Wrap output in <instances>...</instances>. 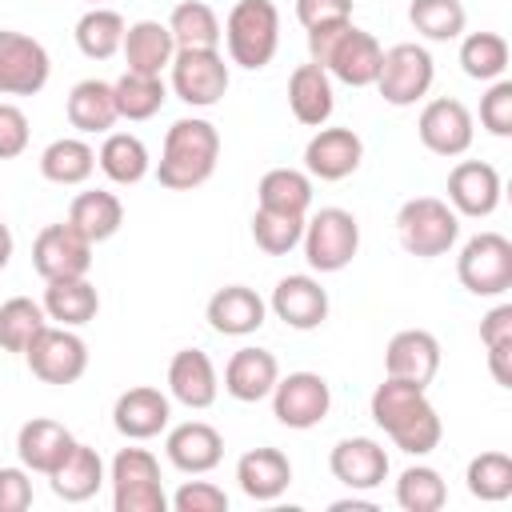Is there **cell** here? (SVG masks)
<instances>
[{
  "instance_id": "obj_33",
  "label": "cell",
  "mask_w": 512,
  "mask_h": 512,
  "mask_svg": "<svg viewBox=\"0 0 512 512\" xmlns=\"http://www.w3.org/2000/svg\"><path fill=\"white\" fill-rule=\"evenodd\" d=\"M68 224L88 240V244H104L120 232L124 224V204L116 192L108 188H92V192H80L68 208Z\"/></svg>"
},
{
  "instance_id": "obj_43",
  "label": "cell",
  "mask_w": 512,
  "mask_h": 512,
  "mask_svg": "<svg viewBox=\"0 0 512 512\" xmlns=\"http://www.w3.org/2000/svg\"><path fill=\"white\" fill-rule=\"evenodd\" d=\"M444 500H448V484H444V476L436 468L412 464V468L400 472V480H396V504L404 512H440Z\"/></svg>"
},
{
  "instance_id": "obj_6",
  "label": "cell",
  "mask_w": 512,
  "mask_h": 512,
  "mask_svg": "<svg viewBox=\"0 0 512 512\" xmlns=\"http://www.w3.org/2000/svg\"><path fill=\"white\" fill-rule=\"evenodd\" d=\"M304 260L312 272H344L360 252V224L348 208H320L304 220Z\"/></svg>"
},
{
  "instance_id": "obj_26",
  "label": "cell",
  "mask_w": 512,
  "mask_h": 512,
  "mask_svg": "<svg viewBox=\"0 0 512 512\" xmlns=\"http://www.w3.org/2000/svg\"><path fill=\"white\" fill-rule=\"evenodd\" d=\"M236 484L248 500H260V504H272L288 492L292 484V460L280 452V448H248L240 460H236Z\"/></svg>"
},
{
  "instance_id": "obj_28",
  "label": "cell",
  "mask_w": 512,
  "mask_h": 512,
  "mask_svg": "<svg viewBox=\"0 0 512 512\" xmlns=\"http://www.w3.org/2000/svg\"><path fill=\"white\" fill-rule=\"evenodd\" d=\"M48 484L52 492L64 500V504H84L92 500L100 488H104V460L92 444H72L68 456L48 472Z\"/></svg>"
},
{
  "instance_id": "obj_55",
  "label": "cell",
  "mask_w": 512,
  "mask_h": 512,
  "mask_svg": "<svg viewBox=\"0 0 512 512\" xmlns=\"http://www.w3.org/2000/svg\"><path fill=\"white\" fill-rule=\"evenodd\" d=\"M348 508H352V512H372L376 504H372V500H356V496H348V500H332V512H348Z\"/></svg>"
},
{
  "instance_id": "obj_37",
  "label": "cell",
  "mask_w": 512,
  "mask_h": 512,
  "mask_svg": "<svg viewBox=\"0 0 512 512\" xmlns=\"http://www.w3.org/2000/svg\"><path fill=\"white\" fill-rule=\"evenodd\" d=\"M124 16L116 8H104V4H92L80 20H76V48L88 56V60H112L124 44Z\"/></svg>"
},
{
  "instance_id": "obj_15",
  "label": "cell",
  "mask_w": 512,
  "mask_h": 512,
  "mask_svg": "<svg viewBox=\"0 0 512 512\" xmlns=\"http://www.w3.org/2000/svg\"><path fill=\"white\" fill-rule=\"evenodd\" d=\"M168 420H172V396H164L152 384H136L120 392L112 404V428L124 440H152L168 428Z\"/></svg>"
},
{
  "instance_id": "obj_35",
  "label": "cell",
  "mask_w": 512,
  "mask_h": 512,
  "mask_svg": "<svg viewBox=\"0 0 512 512\" xmlns=\"http://www.w3.org/2000/svg\"><path fill=\"white\" fill-rule=\"evenodd\" d=\"M96 172V148L84 136H60L40 152V176L64 188L84 184Z\"/></svg>"
},
{
  "instance_id": "obj_10",
  "label": "cell",
  "mask_w": 512,
  "mask_h": 512,
  "mask_svg": "<svg viewBox=\"0 0 512 512\" xmlns=\"http://www.w3.org/2000/svg\"><path fill=\"white\" fill-rule=\"evenodd\" d=\"M172 92L188 104V108H212L224 100L232 72L224 64V56L216 48H176L172 64Z\"/></svg>"
},
{
  "instance_id": "obj_45",
  "label": "cell",
  "mask_w": 512,
  "mask_h": 512,
  "mask_svg": "<svg viewBox=\"0 0 512 512\" xmlns=\"http://www.w3.org/2000/svg\"><path fill=\"white\" fill-rule=\"evenodd\" d=\"M304 220L308 216H288V212H272V208H256L252 212V240L260 252L268 256H284L300 244L304 236Z\"/></svg>"
},
{
  "instance_id": "obj_13",
  "label": "cell",
  "mask_w": 512,
  "mask_h": 512,
  "mask_svg": "<svg viewBox=\"0 0 512 512\" xmlns=\"http://www.w3.org/2000/svg\"><path fill=\"white\" fill-rule=\"evenodd\" d=\"M92 248L68 220L40 228V236L32 240V268L44 280H68V276H88L92 268Z\"/></svg>"
},
{
  "instance_id": "obj_14",
  "label": "cell",
  "mask_w": 512,
  "mask_h": 512,
  "mask_svg": "<svg viewBox=\"0 0 512 512\" xmlns=\"http://www.w3.org/2000/svg\"><path fill=\"white\" fill-rule=\"evenodd\" d=\"M416 132H420V144L436 156H464L472 148V136H476V124H472V112L452 100V96H436L420 108V120H416Z\"/></svg>"
},
{
  "instance_id": "obj_52",
  "label": "cell",
  "mask_w": 512,
  "mask_h": 512,
  "mask_svg": "<svg viewBox=\"0 0 512 512\" xmlns=\"http://www.w3.org/2000/svg\"><path fill=\"white\" fill-rule=\"evenodd\" d=\"M512 340V304H496L484 320H480V344H504Z\"/></svg>"
},
{
  "instance_id": "obj_42",
  "label": "cell",
  "mask_w": 512,
  "mask_h": 512,
  "mask_svg": "<svg viewBox=\"0 0 512 512\" xmlns=\"http://www.w3.org/2000/svg\"><path fill=\"white\" fill-rule=\"evenodd\" d=\"M44 324H48L44 304H36V300H28V296L4 300V304H0V348L24 356V348L36 340V332H40Z\"/></svg>"
},
{
  "instance_id": "obj_17",
  "label": "cell",
  "mask_w": 512,
  "mask_h": 512,
  "mask_svg": "<svg viewBox=\"0 0 512 512\" xmlns=\"http://www.w3.org/2000/svg\"><path fill=\"white\" fill-rule=\"evenodd\" d=\"M268 308H272L276 320H284L288 328L312 332V328H320V324L328 320V292H324V284H320L316 276L296 272V276L276 280Z\"/></svg>"
},
{
  "instance_id": "obj_3",
  "label": "cell",
  "mask_w": 512,
  "mask_h": 512,
  "mask_svg": "<svg viewBox=\"0 0 512 512\" xmlns=\"http://www.w3.org/2000/svg\"><path fill=\"white\" fill-rule=\"evenodd\" d=\"M220 32L228 44V60L256 72L268 68L280 48V12L272 0H236Z\"/></svg>"
},
{
  "instance_id": "obj_51",
  "label": "cell",
  "mask_w": 512,
  "mask_h": 512,
  "mask_svg": "<svg viewBox=\"0 0 512 512\" xmlns=\"http://www.w3.org/2000/svg\"><path fill=\"white\" fill-rule=\"evenodd\" d=\"M348 24L352 20H340V24H320V28H308V56H312V64H328V56H332V48H336V40L348 32Z\"/></svg>"
},
{
  "instance_id": "obj_9",
  "label": "cell",
  "mask_w": 512,
  "mask_h": 512,
  "mask_svg": "<svg viewBox=\"0 0 512 512\" xmlns=\"http://www.w3.org/2000/svg\"><path fill=\"white\" fill-rule=\"evenodd\" d=\"M24 360H28V368H32L36 380L64 388V384H76L88 372V344L80 340L76 328L44 324L36 332V340L24 348Z\"/></svg>"
},
{
  "instance_id": "obj_4",
  "label": "cell",
  "mask_w": 512,
  "mask_h": 512,
  "mask_svg": "<svg viewBox=\"0 0 512 512\" xmlns=\"http://www.w3.org/2000/svg\"><path fill=\"white\" fill-rule=\"evenodd\" d=\"M396 236L408 256L436 260L444 256L460 236V216L440 196H412L396 212Z\"/></svg>"
},
{
  "instance_id": "obj_25",
  "label": "cell",
  "mask_w": 512,
  "mask_h": 512,
  "mask_svg": "<svg viewBox=\"0 0 512 512\" xmlns=\"http://www.w3.org/2000/svg\"><path fill=\"white\" fill-rule=\"evenodd\" d=\"M280 380V364L268 348H236L224 364V392L240 404L268 400Z\"/></svg>"
},
{
  "instance_id": "obj_44",
  "label": "cell",
  "mask_w": 512,
  "mask_h": 512,
  "mask_svg": "<svg viewBox=\"0 0 512 512\" xmlns=\"http://www.w3.org/2000/svg\"><path fill=\"white\" fill-rule=\"evenodd\" d=\"M464 484L476 500H508L512 496V456L508 452H480L468 460V472H464Z\"/></svg>"
},
{
  "instance_id": "obj_27",
  "label": "cell",
  "mask_w": 512,
  "mask_h": 512,
  "mask_svg": "<svg viewBox=\"0 0 512 512\" xmlns=\"http://www.w3.org/2000/svg\"><path fill=\"white\" fill-rule=\"evenodd\" d=\"M288 108L304 128H324L332 108H336V92H332V76L320 64H296L288 76Z\"/></svg>"
},
{
  "instance_id": "obj_34",
  "label": "cell",
  "mask_w": 512,
  "mask_h": 512,
  "mask_svg": "<svg viewBox=\"0 0 512 512\" xmlns=\"http://www.w3.org/2000/svg\"><path fill=\"white\" fill-rule=\"evenodd\" d=\"M96 164H100V172L112 184H140L152 172L148 144L136 132H104V144L96 152Z\"/></svg>"
},
{
  "instance_id": "obj_1",
  "label": "cell",
  "mask_w": 512,
  "mask_h": 512,
  "mask_svg": "<svg viewBox=\"0 0 512 512\" xmlns=\"http://www.w3.org/2000/svg\"><path fill=\"white\" fill-rule=\"evenodd\" d=\"M368 412L392 436V444L408 456H428L444 436L440 412L428 400V392L420 384H408V380H396V376H384V384H376V392L368 400Z\"/></svg>"
},
{
  "instance_id": "obj_11",
  "label": "cell",
  "mask_w": 512,
  "mask_h": 512,
  "mask_svg": "<svg viewBox=\"0 0 512 512\" xmlns=\"http://www.w3.org/2000/svg\"><path fill=\"white\" fill-rule=\"evenodd\" d=\"M52 76L48 48L16 28H0V96H36Z\"/></svg>"
},
{
  "instance_id": "obj_7",
  "label": "cell",
  "mask_w": 512,
  "mask_h": 512,
  "mask_svg": "<svg viewBox=\"0 0 512 512\" xmlns=\"http://www.w3.org/2000/svg\"><path fill=\"white\" fill-rule=\"evenodd\" d=\"M456 276L472 296H504L512 288V240L500 232H476L456 256Z\"/></svg>"
},
{
  "instance_id": "obj_8",
  "label": "cell",
  "mask_w": 512,
  "mask_h": 512,
  "mask_svg": "<svg viewBox=\"0 0 512 512\" xmlns=\"http://www.w3.org/2000/svg\"><path fill=\"white\" fill-rule=\"evenodd\" d=\"M436 80V64H432V52L424 44H392L380 60V72H376V88L384 96V104L392 108H412L416 100L428 96Z\"/></svg>"
},
{
  "instance_id": "obj_23",
  "label": "cell",
  "mask_w": 512,
  "mask_h": 512,
  "mask_svg": "<svg viewBox=\"0 0 512 512\" xmlns=\"http://www.w3.org/2000/svg\"><path fill=\"white\" fill-rule=\"evenodd\" d=\"M164 452H168L172 468H180L188 476H204L224 460V436L204 420H184V424L168 428Z\"/></svg>"
},
{
  "instance_id": "obj_47",
  "label": "cell",
  "mask_w": 512,
  "mask_h": 512,
  "mask_svg": "<svg viewBox=\"0 0 512 512\" xmlns=\"http://www.w3.org/2000/svg\"><path fill=\"white\" fill-rule=\"evenodd\" d=\"M168 508L176 512H228V492L212 480H188L168 496Z\"/></svg>"
},
{
  "instance_id": "obj_56",
  "label": "cell",
  "mask_w": 512,
  "mask_h": 512,
  "mask_svg": "<svg viewBox=\"0 0 512 512\" xmlns=\"http://www.w3.org/2000/svg\"><path fill=\"white\" fill-rule=\"evenodd\" d=\"M88 4H104V0H88Z\"/></svg>"
},
{
  "instance_id": "obj_18",
  "label": "cell",
  "mask_w": 512,
  "mask_h": 512,
  "mask_svg": "<svg viewBox=\"0 0 512 512\" xmlns=\"http://www.w3.org/2000/svg\"><path fill=\"white\" fill-rule=\"evenodd\" d=\"M436 372H440V340L432 332L404 328V332H396L388 340V348H384V376H396V380L428 388Z\"/></svg>"
},
{
  "instance_id": "obj_49",
  "label": "cell",
  "mask_w": 512,
  "mask_h": 512,
  "mask_svg": "<svg viewBox=\"0 0 512 512\" xmlns=\"http://www.w3.org/2000/svg\"><path fill=\"white\" fill-rule=\"evenodd\" d=\"M296 20L304 24V32L320 24L352 20V0H296Z\"/></svg>"
},
{
  "instance_id": "obj_22",
  "label": "cell",
  "mask_w": 512,
  "mask_h": 512,
  "mask_svg": "<svg viewBox=\"0 0 512 512\" xmlns=\"http://www.w3.org/2000/svg\"><path fill=\"white\" fill-rule=\"evenodd\" d=\"M204 316H208L212 332H220V336H252V332L264 328L268 304L248 284H224V288H216L208 296Z\"/></svg>"
},
{
  "instance_id": "obj_30",
  "label": "cell",
  "mask_w": 512,
  "mask_h": 512,
  "mask_svg": "<svg viewBox=\"0 0 512 512\" xmlns=\"http://www.w3.org/2000/svg\"><path fill=\"white\" fill-rule=\"evenodd\" d=\"M120 52H124L128 72L160 76L172 64V56H176V40H172L168 24H160V20H136V24L124 28Z\"/></svg>"
},
{
  "instance_id": "obj_5",
  "label": "cell",
  "mask_w": 512,
  "mask_h": 512,
  "mask_svg": "<svg viewBox=\"0 0 512 512\" xmlns=\"http://www.w3.org/2000/svg\"><path fill=\"white\" fill-rule=\"evenodd\" d=\"M116 512H168V492L160 484V460L148 448H120L108 468Z\"/></svg>"
},
{
  "instance_id": "obj_53",
  "label": "cell",
  "mask_w": 512,
  "mask_h": 512,
  "mask_svg": "<svg viewBox=\"0 0 512 512\" xmlns=\"http://www.w3.org/2000/svg\"><path fill=\"white\" fill-rule=\"evenodd\" d=\"M488 372L500 388H512V340L488 344Z\"/></svg>"
},
{
  "instance_id": "obj_32",
  "label": "cell",
  "mask_w": 512,
  "mask_h": 512,
  "mask_svg": "<svg viewBox=\"0 0 512 512\" xmlns=\"http://www.w3.org/2000/svg\"><path fill=\"white\" fill-rule=\"evenodd\" d=\"M44 312L52 324L64 328H84L100 312V292L88 284V276H68V280H44Z\"/></svg>"
},
{
  "instance_id": "obj_36",
  "label": "cell",
  "mask_w": 512,
  "mask_h": 512,
  "mask_svg": "<svg viewBox=\"0 0 512 512\" xmlns=\"http://www.w3.org/2000/svg\"><path fill=\"white\" fill-rule=\"evenodd\" d=\"M256 208L288 212V216H308L312 208V176L300 168H268L256 184Z\"/></svg>"
},
{
  "instance_id": "obj_54",
  "label": "cell",
  "mask_w": 512,
  "mask_h": 512,
  "mask_svg": "<svg viewBox=\"0 0 512 512\" xmlns=\"http://www.w3.org/2000/svg\"><path fill=\"white\" fill-rule=\"evenodd\" d=\"M12 248H16V240H12V228L0 220V272L8 268V260H12Z\"/></svg>"
},
{
  "instance_id": "obj_40",
  "label": "cell",
  "mask_w": 512,
  "mask_h": 512,
  "mask_svg": "<svg viewBox=\"0 0 512 512\" xmlns=\"http://www.w3.org/2000/svg\"><path fill=\"white\" fill-rule=\"evenodd\" d=\"M112 96H116V112L120 120H152L164 100H168V88L160 76H140V72H124L116 84H112Z\"/></svg>"
},
{
  "instance_id": "obj_12",
  "label": "cell",
  "mask_w": 512,
  "mask_h": 512,
  "mask_svg": "<svg viewBox=\"0 0 512 512\" xmlns=\"http://www.w3.org/2000/svg\"><path fill=\"white\" fill-rule=\"evenodd\" d=\"M332 408V388L320 372H288L272 388V416L284 428L308 432L316 428Z\"/></svg>"
},
{
  "instance_id": "obj_19",
  "label": "cell",
  "mask_w": 512,
  "mask_h": 512,
  "mask_svg": "<svg viewBox=\"0 0 512 512\" xmlns=\"http://www.w3.org/2000/svg\"><path fill=\"white\" fill-rule=\"evenodd\" d=\"M364 140L352 128H316V136L304 144V172L316 180H344L360 168Z\"/></svg>"
},
{
  "instance_id": "obj_2",
  "label": "cell",
  "mask_w": 512,
  "mask_h": 512,
  "mask_svg": "<svg viewBox=\"0 0 512 512\" xmlns=\"http://www.w3.org/2000/svg\"><path fill=\"white\" fill-rule=\"evenodd\" d=\"M220 160V132L212 120L204 116H184L164 132V148H160V164H156V180L168 192H192L200 188Z\"/></svg>"
},
{
  "instance_id": "obj_46",
  "label": "cell",
  "mask_w": 512,
  "mask_h": 512,
  "mask_svg": "<svg viewBox=\"0 0 512 512\" xmlns=\"http://www.w3.org/2000/svg\"><path fill=\"white\" fill-rule=\"evenodd\" d=\"M480 124L500 140L512 136V80L500 76L488 84V92L480 96Z\"/></svg>"
},
{
  "instance_id": "obj_24",
  "label": "cell",
  "mask_w": 512,
  "mask_h": 512,
  "mask_svg": "<svg viewBox=\"0 0 512 512\" xmlns=\"http://www.w3.org/2000/svg\"><path fill=\"white\" fill-rule=\"evenodd\" d=\"M380 60H384L380 40H376L372 32H364V28L348 24V32L336 40V48H332V56H328L324 72H328L332 80L348 84V88H368V84H376Z\"/></svg>"
},
{
  "instance_id": "obj_38",
  "label": "cell",
  "mask_w": 512,
  "mask_h": 512,
  "mask_svg": "<svg viewBox=\"0 0 512 512\" xmlns=\"http://www.w3.org/2000/svg\"><path fill=\"white\" fill-rule=\"evenodd\" d=\"M408 20L412 28L432 40V44H448V40H460L464 36V24H468V12L460 0H412L408 4Z\"/></svg>"
},
{
  "instance_id": "obj_21",
  "label": "cell",
  "mask_w": 512,
  "mask_h": 512,
  "mask_svg": "<svg viewBox=\"0 0 512 512\" xmlns=\"http://www.w3.org/2000/svg\"><path fill=\"white\" fill-rule=\"evenodd\" d=\"M332 476L352 492H372L388 476V452L372 436H348L328 452Z\"/></svg>"
},
{
  "instance_id": "obj_48",
  "label": "cell",
  "mask_w": 512,
  "mask_h": 512,
  "mask_svg": "<svg viewBox=\"0 0 512 512\" xmlns=\"http://www.w3.org/2000/svg\"><path fill=\"white\" fill-rule=\"evenodd\" d=\"M24 148H28V116L16 104L0 100V160H16Z\"/></svg>"
},
{
  "instance_id": "obj_41",
  "label": "cell",
  "mask_w": 512,
  "mask_h": 512,
  "mask_svg": "<svg viewBox=\"0 0 512 512\" xmlns=\"http://www.w3.org/2000/svg\"><path fill=\"white\" fill-rule=\"evenodd\" d=\"M460 68L472 80H500L508 68V40L500 32H468L460 40Z\"/></svg>"
},
{
  "instance_id": "obj_50",
  "label": "cell",
  "mask_w": 512,
  "mask_h": 512,
  "mask_svg": "<svg viewBox=\"0 0 512 512\" xmlns=\"http://www.w3.org/2000/svg\"><path fill=\"white\" fill-rule=\"evenodd\" d=\"M32 504V476L28 468H0V512H24Z\"/></svg>"
},
{
  "instance_id": "obj_39",
  "label": "cell",
  "mask_w": 512,
  "mask_h": 512,
  "mask_svg": "<svg viewBox=\"0 0 512 512\" xmlns=\"http://www.w3.org/2000/svg\"><path fill=\"white\" fill-rule=\"evenodd\" d=\"M168 32L176 48H216L220 44V20L204 0H180L168 16Z\"/></svg>"
},
{
  "instance_id": "obj_29",
  "label": "cell",
  "mask_w": 512,
  "mask_h": 512,
  "mask_svg": "<svg viewBox=\"0 0 512 512\" xmlns=\"http://www.w3.org/2000/svg\"><path fill=\"white\" fill-rule=\"evenodd\" d=\"M72 444H76V436L60 420H48V416H36V420L20 424V432H16V456H20V464L28 472H44V476L68 456Z\"/></svg>"
},
{
  "instance_id": "obj_16",
  "label": "cell",
  "mask_w": 512,
  "mask_h": 512,
  "mask_svg": "<svg viewBox=\"0 0 512 512\" xmlns=\"http://www.w3.org/2000/svg\"><path fill=\"white\" fill-rule=\"evenodd\" d=\"M500 172L484 160H460L452 172H448V204L456 216H472V220H484L500 208Z\"/></svg>"
},
{
  "instance_id": "obj_31",
  "label": "cell",
  "mask_w": 512,
  "mask_h": 512,
  "mask_svg": "<svg viewBox=\"0 0 512 512\" xmlns=\"http://www.w3.org/2000/svg\"><path fill=\"white\" fill-rule=\"evenodd\" d=\"M64 112H68V124H72L80 136L108 132V128L120 120V112H116V96H112V84H108V80H96V76H92V80L72 84Z\"/></svg>"
},
{
  "instance_id": "obj_20",
  "label": "cell",
  "mask_w": 512,
  "mask_h": 512,
  "mask_svg": "<svg viewBox=\"0 0 512 512\" xmlns=\"http://www.w3.org/2000/svg\"><path fill=\"white\" fill-rule=\"evenodd\" d=\"M216 392H220V376H216V364H212L208 352L180 348L168 360V396L176 404L200 412V408H212L216 404Z\"/></svg>"
}]
</instances>
